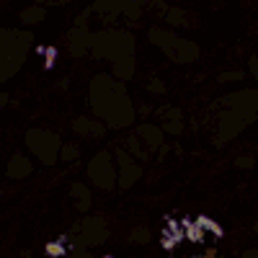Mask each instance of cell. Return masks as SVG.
<instances>
[{
    "label": "cell",
    "mask_w": 258,
    "mask_h": 258,
    "mask_svg": "<svg viewBox=\"0 0 258 258\" xmlns=\"http://www.w3.org/2000/svg\"><path fill=\"white\" fill-rule=\"evenodd\" d=\"M90 93H93V109L98 116L109 119L114 127H127L132 121V106L127 101V93L124 88L116 85L111 78H101L93 80V88H90Z\"/></svg>",
    "instance_id": "cell-1"
},
{
    "label": "cell",
    "mask_w": 258,
    "mask_h": 258,
    "mask_svg": "<svg viewBox=\"0 0 258 258\" xmlns=\"http://www.w3.org/2000/svg\"><path fill=\"white\" fill-rule=\"evenodd\" d=\"M28 147L34 150V153L39 155L41 163H54L57 160V147H59V140L54 137L52 132H36L31 129L28 132V137H26Z\"/></svg>",
    "instance_id": "cell-2"
},
{
    "label": "cell",
    "mask_w": 258,
    "mask_h": 258,
    "mask_svg": "<svg viewBox=\"0 0 258 258\" xmlns=\"http://www.w3.org/2000/svg\"><path fill=\"white\" fill-rule=\"evenodd\" d=\"M88 176L93 184H98L101 189H111L114 186V168H111V158L109 153H101L98 158H93V163L88 165Z\"/></svg>",
    "instance_id": "cell-3"
},
{
    "label": "cell",
    "mask_w": 258,
    "mask_h": 258,
    "mask_svg": "<svg viewBox=\"0 0 258 258\" xmlns=\"http://www.w3.org/2000/svg\"><path fill=\"white\" fill-rule=\"evenodd\" d=\"M116 160H119V186L121 189H129L132 184H134V181H137L140 178V165H134L132 163V155L127 153V150H119V153H116Z\"/></svg>",
    "instance_id": "cell-4"
},
{
    "label": "cell",
    "mask_w": 258,
    "mask_h": 258,
    "mask_svg": "<svg viewBox=\"0 0 258 258\" xmlns=\"http://www.w3.org/2000/svg\"><path fill=\"white\" fill-rule=\"evenodd\" d=\"M78 230H83V243L85 246H98V243L106 240V227H103V220H85Z\"/></svg>",
    "instance_id": "cell-5"
},
{
    "label": "cell",
    "mask_w": 258,
    "mask_h": 258,
    "mask_svg": "<svg viewBox=\"0 0 258 258\" xmlns=\"http://www.w3.org/2000/svg\"><path fill=\"white\" fill-rule=\"evenodd\" d=\"M137 134H140V140H145V142H147V147H160L163 132H160L158 127H153V124H142Z\"/></svg>",
    "instance_id": "cell-6"
},
{
    "label": "cell",
    "mask_w": 258,
    "mask_h": 258,
    "mask_svg": "<svg viewBox=\"0 0 258 258\" xmlns=\"http://www.w3.org/2000/svg\"><path fill=\"white\" fill-rule=\"evenodd\" d=\"M28 171H31V165H28V160L23 155H16L8 165V176L10 178H23V176H28Z\"/></svg>",
    "instance_id": "cell-7"
},
{
    "label": "cell",
    "mask_w": 258,
    "mask_h": 258,
    "mask_svg": "<svg viewBox=\"0 0 258 258\" xmlns=\"http://www.w3.org/2000/svg\"><path fill=\"white\" fill-rule=\"evenodd\" d=\"M181 225H184V230H186V240H191V243H204V230L196 225V220H181Z\"/></svg>",
    "instance_id": "cell-8"
},
{
    "label": "cell",
    "mask_w": 258,
    "mask_h": 258,
    "mask_svg": "<svg viewBox=\"0 0 258 258\" xmlns=\"http://www.w3.org/2000/svg\"><path fill=\"white\" fill-rule=\"evenodd\" d=\"M163 233H165V235H171L176 243H184V240H186V230H184V225L176 222L173 217L165 220V230H163Z\"/></svg>",
    "instance_id": "cell-9"
},
{
    "label": "cell",
    "mask_w": 258,
    "mask_h": 258,
    "mask_svg": "<svg viewBox=\"0 0 258 258\" xmlns=\"http://www.w3.org/2000/svg\"><path fill=\"white\" fill-rule=\"evenodd\" d=\"M70 194L75 196V202H78V207H80V212H85V209L90 207V196H88V189H85L83 184H72V189H70Z\"/></svg>",
    "instance_id": "cell-10"
},
{
    "label": "cell",
    "mask_w": 258,
    "mask_h": 258,
    "mask_svg": "<svg viewBox=\"0 0 258 258\" xmlns=\"http://www.w3.org/2000/svg\"><path fill=\"white\" fill-rule=\"evenodd\" d=\"M196 225H199L204 233L215 235V238H222V235H225V233H222V227H220L215 220H212V217H204V215H202V217H196Z\"/></svg>",
    "instance_id": "cell-11"
},
{
    "label": "cell",
    "mask_w": 258,
    "mask_h": 258,
    "mask_svg": "<svg viewBox=\"0 0 258 258\" xmlns=\"http://www.w3.org/2000/svg\"><path fill=\"white\" fill-rule=\"evenodd\" d=\"M44 251H47V256H49V258H62L67 248H65V243L57 238L54 243H47V246H44Z\"/></svg>",
    "instance_id": "cell-12"
},
{
    "label": "cell",
    "mask_w": 258,
    "mask_h": 258,
    "mask_svg": "<svg viewBox=\"0 0 258 258\" xmlns=\"http://www.w3.org/2000/svg\"><path fill=\"white\" fill-rule=\"evenodd\" d=\"M26 23H34V21H41L44 18V10L41 8H28V13H23V16H21Z\"/></svg>",
    "instance_id": "cell-13"
},
{
    "label": "cell",
    "mask_w": 258,
    "mask_h": 258,
    "mask_svg": "<svg viewBox=\"0 0 258 258\" xmlns=\"http://www.w3.org/2000/svg\"><path fill=\"white\" fill-rule=\"evenodd\" d=\"M57 62V49L54 47H47V52H44V70H52Z\"/></svg>",
    "instance_id": "cell-14"
},
{
    "label": "cell",
    "mask_w": 258,
    "mask_h": 258,
    "mask_svg": "<svg viewBox=\"0 0 258 258\" xmlns=\"http://www.w3.org/2000/svg\"><path fill=\"white\" fill-rule=\"evenodd\" d=\"M78 158V147L75 145H65L62 147V160H75Z\"/></svg>",
    "instance_id": "cell-15"
},
{
    "label": "cell",
    "mask_w": 258,
    "mask_h": 258,
    "mask_svg": "<svg viewBox=\"0 0 258 258\" xmlns=\"http://www.w3.org/2000/svg\"><path fill=\"white\" fill-rule=\"evenodd\" d=\"M132 240H134V243H147V240H150V233L145 230V227H142V230H134V233H132Z\"/></svg>",
    "instance_id": "cell-16"
},
{
    "label": "cell",
    "mask_w": 258,
    "mask_h": 258,
    "mask_svg": "<svg viewBox=\"0 0 258 258\" xmlns=\"http://www.w3.org/2000/svg\"><path fill=\"white\" fill-rule=\"evenodd\" d=\"M160 246H163L165 251H171L173 246H178V243H176V240H173L171 235H165V233H163V235H160Z\"/></svg>",
    "instance_id": "cell-17"
},
{
    "label": "cell",
    "mask_w": 258,
    "mask_h": 258,
    "mask_svg": "<svg viewBox=\"0 0 258 258\" xmlns=\"http://www.w3.org/2000/svg\"><path fill=\"white\" fill-rule=\"evenodd\" d=\"M238 78H243V72H225V75H220V83H227V80H238Z\"/></svg>",
    "instance_id": "cell-18"
},
{
    "label": "cell",
    "mask_w": 258,
    "mask_h": 258,
    "mask_svg": "<svg viewBox=\"0 0 258 258\" xmlns=\"http://www.w3.org/2000/svg\"><path fill=\"white\" fill-rule=\"evenodd\" d=\"M253 165V158H240L238 160V168H251Z\"/></svg>",
    "instance_id": "cell-19"
},
{
    "label": "cell",
    "mask_w": 258,
    "mask_h": 258,
    "mask_svg": "<svg viewBox=\"0 0 258 258\" xmlns=\"http://www.w3.org/2000/svg\"><path fill=\"white\" fill-rule=\"evenodd\" d=\"M168 18H171V23H178V21H181V13H178V10H173Z\"/></svg>",
    "instance_id": "cell-20"
},
{
    "label": "cell",
    "mask_w": 258,
    "mask_h": 258,
    "mask_svg": "<svg viewBox=\"0 0 258 258\" xmlns=\"http://www.w3.org/2000/svg\"><path fill=\"white\" fill-rule=\"evenodd\" d=\"M150 90H160V93H163V83H153V85H150Z\"/></svg>",
    "instance_id": "cell-21"
},
{
    "label": "cell",
    "mask_w": 258,
    "mask_h": 258,
    "mask_svg": "<svg viewBox=\"0 0 258 258\" xmlns=\"http://www.w3.org/2000/svg\"><path fill=\"white\" fill-rule=\"evenodd\" d=\"M243 258H258V251H248V253L243 256Z\"/></svg>",
    "instance_id": "cell-22"
},
{
    "label": "cell",
    "mask_w": 258,
    "mask_h": 258,
    "mask_svg": "<svg viewBox=\"0 0 258 258\" xmlns=\"http://www.w3.org/2000/svg\"><path fill=\"white\" fill-rule=\"evenodd\" d=\"M103 258H114V256H103Z\"/></svg>",
    "instance_id": "cell-23"
},
{
    "label": "cell",
    "mask_w": 258,
    "mask_h": 258,
    "mask_svg": "<svg viewBox=\"0 0 258 258\" xmlns=\"http://www.w3.org/2000/svg\"><path fill=\"white\" fill-rule=\"evenodd\" d=\"M256 230H258V227H256Z\"/></svg>",
    "instance_id": "cell-24"
}]
</instances>
